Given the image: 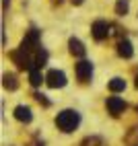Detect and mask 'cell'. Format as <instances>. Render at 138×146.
Listing matches in <instances>:
<instances>
[{
	"instance_id": "obj_5",
	"label": "cell",
	"mask_w": 138,
	"mask_h": 146,
	"mask_svg": "<svg viewBox=\"0 0 138 146\" xmlns=\"http://www.w3.org/2000/svg\"><path fill=\"white\" fill-rule=\"evenodd\" d=\"M107 29H109V25H107L105 21H95V23H93V29H91V31H93V37H95V39H105L107 33H109Z\"/></svg>"
},
{
	"instance_id": "obj_13",
	"label": "cell",
	"mask_w": 138,
	"mask_h": 146,
	"mask_svg": "<svg viewBox=\"0 0 138 146\" xmlns=\"http://www.w3.org/2000/svg\"><path fill=\"white\" fill-rule=\"evenodd\" d=\"M45 60H47V54H45L43 50H39V52H37V58H35V68L45 66Z\"/></svg>"
},
{
	"instance_id": "obj_3",
	"label": "cell",
	"mask_w": 138,
	"mask_h": 146,
	"mask_svg": "<svg viewBox=\"0 0 138 146\" xmlns=\"http://www.w3.org/2000/svg\"><path fill=\"white\" fill-rule=\"evenodd\" d=\"M91 74H93V64H91V62L83 60V62L76 64V78H78V80L87 82L89 78H91Z\"/></svg>"
},
{
	"instance_id": "obj_10",
	"label": "cell",
	"mask_w": 138,
	"mask_h": 146,
	"mask_svg": "<svg viewBox=\"0 0 138 146\" xmlns=\"http://www.w3.org/2000/svg\"><path fill=\"white\" fill-rule=\"evenodd\" d=\"M124 89H126V80H124V78H113V80L109 82V91H113V93L124 91Z\"/></svg>"
},
{
	"instance_id": "obj_16",
	"label": "cell",
	"mask_w": 138,
	"mask_h": 146,
	"mask_svg": "<svg viewBox=\"0 0 138 146\" xmlns=\"http://www.w3.org/2000/svg\"><path fill=\"white\" fill-rule=\"evenodd\" d=\"M136 84H138V78H136Z\"/></svg>"
},
{
	"instance_id": "obj_9",
	"label": "cell",
	"mask_w": 138,
	"mask_h": 146,
	"mask_svg": "<svg viewBox=\"0 0 138 146\" xmlns=\"http://www.w3.org/2000/svg\"><path fill=\"white\" fill-rule=\"evenodd\" d=\"M70 52L74 54V56H85V47H83V43L78 41V39H70Z\"/></svg>"
},
{
	"instance_id": "obj_6",
	"label": "cell",
	"mask_w": 138,
	"mask_h": 146,
	"mask_svg": "<svg viewBox=\"0 0 138 146\" xmlns=\"http://www.w3.org/2000/svg\"><path fill=\"white\" fill-rule=\"evenodd\" d=\"M15 117H17L19 121L29 123V121H31V109H29V107H25V105H19L17 109H15Z\"/></svg>"
},
{
	"instance_id": "obj_7",
	"label": "cell",
	"mask_w": 138,
	"mask_h": 146,
	"mask_svg": "<svg viewBox=\"0 0 138 146\" xmlns=\"http://www.w3.org/2000/svg\"><path fill=\"white\" fill-rule=\"evenodd\" d=\"M117 54H120L122 58H132V43L130 41H120V45H117Z\"/></svg>"
},
{
	"instance_id": "obj_4",
	"label": "cell",
	"mask_w": 138,
	"mask_h": 146,
	"mask_svg": "<svg viewBox=\"0 0 138 146\" xmlns=\"http://www.w3.org/2000/svg\"><path fill=\"white\" fill-rule=\"evenodd\" d=\"M124 109H126L124 99H120V97H109L107 99V111L111 115H120V113H124Z\"/></svg>"
},
{
	"instance_id": "obj_15",
	"label": "cell",
	"mask_w": 138,
	"mask_h": 146,
	"mask_svg": "<svg viewBox=\"0 0 138 146\" xmlns=\"http://www.w3.org/2000/svg\"><path fill=\"white\" fill-rule=\"evenodd\" d=\"M72 2H74V4H81V2H83V0H72Z\"/></svg>"
},
{
	"instance_id": "obj_14",
	"label": "cell",
	"mask_w": 138,
	"mask_h": 146,
	"mask_svg": "<svg viewBox=\"0 0 138 146\" xmlns=\"http://www.w3.org/2000/svg\"><path fill=\"white\" fill-rule=\"evenodd\" d=\"M35 99H37L39 103H43V105H50V101L45 99V95H39V93H37V95H35Z\"/></svg>"
},
{
	"instance_id": "obj_8",
	"label": "cell",
	"mask_w": 138,
	"mask_h": 146,
	"mask_svg": "<svg viewBox=\"0 0 138 146\" xmlns=\"http://www.w3.org/2000/svg\"><path fill=\"white\" fill-rule=\"evenodd\" d=\"M29 80H31V84H33V86H39L45 78L41 76V72H39L37 68H31V70H29Z\"/></svg>"
},
{
	"instance_id": "obj_2",
	"label": "cell",
	"mask_w": 138,
	"mask_h": 146,
	"mask_svg": "<svg viewBox=\"0 0 138 146\" xmlns=\"http://www.w3.org/2000/svg\"><path fill=\"white\" fill-rule=\"evenodd\" d=\"M45 82L52 86V89H58V86H64L66 84V76H64V72H60V70H50L47 72V76H45Z\"/></svg>"
},
{
	"instance_id": "obj_12",
	"label": "cell",
	"mask_w": 138,
	"mask_h": 146,
	"mask_svg": "<svg viewBox=\"0 0 138 146\" xmlns=\"http://www.w3.org/2000/svg\"><path fill=\"white\" fill-rule=\"evenodd\" d=\"M115 13L120 15V17H124V15L128 13V0H117V4H115Z\"/></svg>"
},
{
	"instance_id": "obj_11",
	"label": "cell",
	"mask_w": 138,
	"mask_h": 146,
	"mask_svg": "<svg viewBox=\"0 0 138 146\" xmlns=\"http://www.w3.org/2000/svg\"><path fill=\"white\" fill-rule=\"evenodd\" d=\"M4 86L8 91H15L17 89V78H15V74H4Z\"/></svg>"
},
{
	"instance_id": "obj_1",
	"label": "cell",
	"mask_w": 138,
	"mask_h": 146,
	"mask_svg": "<svg viewBox=\"0 0 138 146\" xmlns=\"http://www.w3.org/2000/svg\"><path fill=\"white\" fill-rule=\"evenodd\" d=\"M78 121H81V115H78L74 109H64L62 113H58V117H56V125H58L62 132H72V130H76Z\"/></svg>"
}]
</instances>
